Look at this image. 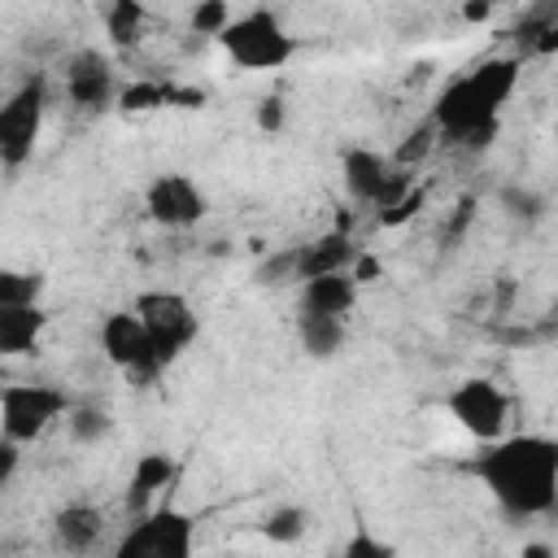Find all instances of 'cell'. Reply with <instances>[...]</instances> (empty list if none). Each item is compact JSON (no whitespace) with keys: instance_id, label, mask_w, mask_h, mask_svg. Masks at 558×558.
<instances>
[{"instance_id":"24","label":"cell","mask_w":558,"mask_h":558,"mask_svg":"<svg viewBox=\"0 0 558 558\" xmlns=\"http://www.w3.org/2000/svg\"><path fill=\"white\" fill-rule=\"evenodd\" d=\"M65 423H70V436H74L78 445H96V440H105L109 427H113L109 410H105V405H87V401H83V405H70Z\"/></svg>"},{"instance_id":"23","label":"cell","mask_w":558,"mask_h":558,"mask_svg":"<svg viewBox=\"0 0 558 558\" xmlns=\"http://www.w3.org/2000/svg\"><path fill=\"white\" fill-rule=\"evenodd\" d=\"M497 201H501L506 218H514V222H523V227L541 222V218H545V209H549L545 192H536V187H523V183H506Z\"/></svg>"},{"instance_id":"14","label":"cell","mask_w":558,"mask_h":558,"mask_svg":"<svg viewBox=\"0 0 558 558\" xmlns=\"http://www.w3.org/2000/svg\"><path fill=\"white\" fill-rule=\"evenodd\" d=\"M174 475H179V462H174L170 453H161V449L140 453V462H135L131 475H126V497H122V501H126V514H131V519L148 514V510H153V497H157L161 488H170Z\"/></svg>"},{"instance_id":"16","label":"cell","mask_w":558,"mask_h":558,"mask_svg":"<svg viewBox=\"0 0 558 558\" xmlns=\"http://www.w3.org/2000/svg\"><path fill=\"white\" fill-rule=\"evenodd\" d=\"M357 283L349 279V270L340 275H318L301 283V314H327V318H349L357 305Z\"/></svg>"},{"instance_id":"26","label":"cell","mask_w":558,"mask_h":558,"mask_svg":"<svg viewBox=\"0 0 558 558\" xmlns=\"http://www.w3.org/2000/svg\"><path fill=\"white\" fill-rule=\"evenodd\" d=\"M231 17H235V13H231L227 0H196L192 13H187V26H192V35H214V39H218Z\"/></svg>"},{"instance_id":"17","label":"cell","mask_w":558,"mask_h":558,"mask_svg":"<svg viewBox=\"0 0 558 558\" xmlns=\"http://www.w3.org/2000/svg\"><path fill=\"white\" fill-rule=\"evenodd\" d=\"M48 327L44 305H0V357H26L39 349Z\"/></svg>"},{"instance_id":"8","label":"cell","mask_w":558,"mask_h":558,"mask_svg":"<svg viewBox=\"0 0 558 558\" xmlns=\"http://www.w3.org/2000/svg\"><path fill=\"white\" fill-rule=\"evenodd\" d=\"M100 353L135 384V388H148L161 379V357L153 353V340L148 331L140 327V318L131 310H113L100 318Z\"/></svg>"},{"instance_id":"31","label":"cell","mask_w":558,"mask_h":558,"mask_svg":"<svg viewBox=\"0 0 558 558\" xmlns=\"http://www.w3.org/2000/svg\"><path fill=\"white\" fill-rule=\"evenodd\" d=\"M257 283H292V248L270 253V257L257 266Z\"/></svg>"},{"instance_id":"18","label":"cell","mask_w":558,"mask_h":558,"mask_svg":"<svg viewBox=\"0 0 558 558\" xmlns=\"http://www.w3.org/2000/svg\"><path fill=\"white\" fill-rule=\"evenodd\" d=\"M296 336H301V349L318 362L336 357L344 349V336H349V323L344 318H327V314H301L296 318Z\"/></svg>"},{"instance_id":"13","label":"cell","mask_w":558,"mask_h":558,"mask_svg":"<svg viewBox=\"0 0 558 558\" xmlns=\"http://www.w3.org/2000/svg\"><path fill=\"white\" fill-rule=\"evenodd\" d=\"M353 257H357L353 235L323 231L318 240L292 248V283H305V279H318V275H340V270H349Z\"/></svg>"},{"instance_id":"2","label":"cell","mask_w":558,"mask_h":558,"mask_svg":"<svg viewBox=\"0 0 558 558\" xmlns=\"http://www.w3.org/2000/svg\"><path fill=\"white\" fill-rule=\"evenodd\" d=\"M519 74H523L519 57H484V61H475L466 74L449 78L436 92L427 122L436 126V135L445 144H458L466 153H484L501 131V109L514 96Z\"/></svg>"},{"instance_id":"10","label":"cell","mask_w":558,"mask_h":558,"mask_svg":"<svg viewBox=\"0 0 558 558\" xmlns=\"http://www.w3.org/2000/svg\"><path fill=\"white\" fill-rule=\"evenodd\" d=\"M449 414H453V423H458L471 440L488 445V440L506 436V423H510V397H506L493 379L471 375V379L453 384V392H449Z\"/></svg>"},{"instance_id":"11","label":"cell","mask_w":558,"mask_h":558,"mask_svg":"<svg viewBox=\"0 0 558 558\" xmlns=\"http://www.w3.org/2000/svg\"><path fill=\"white\" fill-rule=\"evenodd\" d=\"M144 214L166 231H187L209 214V201H205V192H201V183L192 174L161 170L144 187Z\"/></svg>"},{"instance_id":"28","label":"cell","mask_w":558,"mask_h":558,"mask_svg":"<svg viewBox=\"0 0 558 558\" xmlns=\"http://www.w3.org/2000/svg\"><path fill=\"white\" fill-rule=\"evenodd\" d=\"M340 558H397V549H392L384 536H375L366 523H357V527L349 532V541H344Z\"/></svg>"},{"instance_id":"4","label":"cell","mask_w":558,"mask_h":558,"mask_svg":"<svg viewBox=\"0 0 558 558\" xmlns=\"http://www.w3.org/2000/svg\"><path fill=\"white\" fill-rule=\"evenodd\" d=\"M131 314L140 318V327L148 331L153 340V353L161 357V366H170L174 357H183L196 336H201V318L192 310V301L183 292H170V288H148L135 296Z\"/></svg>"},{"instance_id":"19","label":"cell","mask_w":558,"mask_h":558,"mask_svg":"<svg viewBox=\"0 0 558 558\" xmlns=\"http://www.w3.org/2000/svg\"><path fill=\"white\" fill-rule=\"evenodd\" d=\"M100 22H105V35H109V44H113L118 52H131V48L144 39V26H148V9H144L140 0H113V4H105Z\"/></svg>"},{"instance_id":"9","label":"cell","mask_w":558,"mask_h":558,"mask_svg":"<svg viewBox=\"0 0 558 558\" xmlns=\"http://www.w3.org/2000/svg\"><path fill=\"white\" fill-rule=\"evenodd\" d=\"M340 183L349 192V201L357 205H371V209H388L392 201H401V192L410 187V174H401L384 153L366 148V144H353L340 153Z\"/></svg>"},{"instance_id":"34","label":"cell","mask_w":558,"mask_h":558,"mask_svg":"<svg viewBox=\"0 0 558 558\" xmlns=\"http://www.w3.org/2000/svg\"><path fill=\"white\" fill-rule=\"evenodd\" d=\"M458 13H462V22H488V17L497 13V4H493V0H471V4H462Z\"/></svg>"},{"instance_id":"25","label":"cell","mask_w":558,"mask_h":558,"mask_svg":"<svg viewBox=\"0 0 558 558\" xmlns=\"http://www.w3.org/2000/svg\"><path fill=\"white\" fill-rule=\"evenodd\" d=\"M166 87L170 83H157V78H140V83H126L118 87V109L122 113H153V109H166Z\"/></svg>"},{"instance_id":"33","label":"cell","mask_w":558,"mask_h":558,"mask_svg":"<svg viewBox=\"0 0 558 558\" xmlns=\"http://www.w3.org/2000/svg\"><path fill=\"white\" fill-rule=\"evenodd\" d=\"M349 279L362 288V283H371V279H379V257H371V253H357L353 262H349Z\"/></svg>"},{"instance_id":"27","label":"cell","mask_w":558,"mask_h":558,"mask_svg":"<svg viewBox=\"0 0 558 558\" xmlns=\"http://www.w3.org/2000/svg\"><path fill=\"white\" fill-rule=\"evenodd\" d=\"M423 209H427V187H423V183H410V187L401 192V201H392V205L379 214V227H388V231H392V227H405V222H410L414 214H423Z\"/></svg>"},{"instance_id":"22","label":"cell","mask_w":558,"mask_h":558,"mask_svg":"<svg viewBox=\"0 0 558 558\" xmlns=\"http://www.w3.org/2000/svg\"><path fill=\"white\" fill-rule=\"evenodd\" d=\"M436 144H440V135H436V126L423 118L418 126H410V131H405V140L392 148V157H388V161H392L397 170H414V166H423V161L436 153Z\"/></svg>"},{"instance_id":"12","label":"cell","mask_w":558,"mask_h":558,"mask_svg":"<svg viewBox=\"0 0 558 558\" xmlns=\"http://www.w3.org/2000/svg\"><path fill=\"white\" fill-rule=\"evenodd\" d=\"M65 96L83 113H105L118 100V74L113 61L100 48H78L65 57Z\"/></svg>"},{"instance_id":"3","label":"cell","mask_w":558,"mask_h":558,"mask_svg":"<svg viewBox=\"0 0 558 558\" xmlns=\"http://www.w3.org/2000/svg\"><path fill=\"white\" fill-rule=\"evenodd\" d=\"M218 44L235 70H283L296 57V35L270 9H248L231 17Z\"/></svg>"},{"instance_id":"5","label":"cell","mask_w":558,"mask_h":558,"mask_svg":"<svg viewBox=\"0 0 558 558\" xmlns=\"http://www.w3.org/2000/svg\"><path fill=\"white\" fill-rule=\"evenodd\" d=\"M70 392L57 384H0V436L13 445L39 440L57 418L70 414Z\"/></svg>"},{"instance_id":"15","label":"cell","mask_w":558,"mask_h":558,"mask_svg":"<svg viewBox=\"0 0 558 558\" xmlns=\"http://www.w3.org/2000/svg\"><path fill=\"white\" fill-rule=\"evenodd\" d=\"M52 536H57V545L65 549V554H92L96 549V541L105 536V514L92 506V501H70V506H61L57 514H52Z\"/></svg>"},{"instance_id":"35","label":"cell","mask_w":558,"mask_h":558,"mask_svg":"<svg viewBox=\"0 0 558 558\" xmlns=\"http://www.w3.org/2000/svg\"><path fill=\"white\" fill-rule=\"evenodd\" d=\"M523 558H554V545L549 541H527L523 545Z\"/></svg>"},{"instance_id":"32","label":"cell","mask_w":558,"mask_h":558,"mask_svg":"<svg viewBox=\"0 0 558 558\" xmlns=\"http://www.w3.org/2000/svg\"><path fill=\"white\" fill-rule=\"evenodd\" d=\"M17 462H22V445H13V440L0 436V497H4L9 480L17 475Z\"/></svg>"},{"instance_id":"21","label":"cell","mask_w":558,"mask_h":558,"mask_svg":"<svg viewBox=\"0 0 558 558\" xmlns=\"http://www.w3.org/2000/svg\"><path fill=\"white\" fill-rule=\"evenodd\" d=\"M305 532H310V514H305L301 506H292V501L275 506V510L262 519V536H266L270 545H296Z\"/></svg>"},{"instance_id":"29","label":"cell","mask_w":558,"mask_h":558,"mask_svg":"<svg viewBox=\"0 0 558 558\" xmlns=\"http://www.w3.org/2000/svg\"><path fill=\"white\" fill-rule=\"evenodd\" d=\"M475 196H462L458 205H453V214H449V222H445V231H440V244L445 248H458L462 244V235H466V227L475 222Z\"/></svg>"},{"instance_id":"1","label":"cell","mask_w":558,"mask_h":558,"mask_svg":"<svg viewBox=\"0 0 558 558\" xmlns=\"http://www.w3.org/2000/svg\"><path fill=\"white\" fill-rule=\"evenodd\" d=\"M475 480L510 519H541L558 506V440L541 432H514L480 445L471 458Z\"/></svg>"},{"instance_id":"20","label":"cell","mask_w":558,"mask_h":558,"mask_svg":"<svg viewBox=\"0 0 558 558\" xmlns=\"http://www.w3.org/2000/svg\"><path fill=\"white\" fill-rule=\"evenodd\" d=\"M0 305H44V275L22 266H0Z\"/></svg>"},{"instance_id":"6","label":"cell","mask_w":558,"mask_h":558,"mask_svg":"<svg viewBox=\"0 0 558 558\" xmlns=\"http://www.w3.org/2000/svg\"><path fill=\"white\" fill-rule=\"evenodd\" d=\"M48 118V83L44 74L22 78L4 100H0V166L17 170L31 161Z\"/></svg>"},{"instance_id":"30","label":"cell","mask_w":558,"mask_h":558,"mask_svg":"<svg viewBox=\"0 0 558 558\" xmlns=\"http://www.w3.org/2000/svg\"><path fill=\"white\" fill-rule=\"evenodd\" d=\"M257 126H262L266 135H279V131L288 126V100H283V96H262V105H257Z\"/></svg>"},{"instance_id":"7","label":"cell","mask_w":558,"mask_h":558,"mask_svg":"<svg viewBox=\"0 0 558 558\" xmlns=\"http://www.w3.org/2000/svg\"><path fill=\"white\" fill-rule=\"evenodd\" d=\"M109 558H196V519L179 506H157L131 519Z\"/></svg>"}]
</instances>
